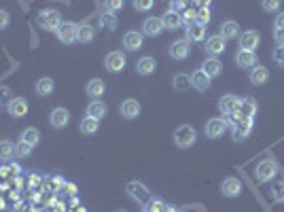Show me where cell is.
Wrapping results in <instances>:
<instances>
[{
	"label": "cell",
	"instance_id": "6da1fadb",
	"mask_svg": "<svg viewBox=\"0 0 284 212\" xmlns=\"http://www.w3.org/2000/svg\"><path fill=\"white\" fill-rule=\"evenodd\" d=\"M37 22H39V26H41L43 30H47V32H58V28L62 26V15H60L56 9H45V11L39 13Z\"/></svg>",
	"mask_w": 284,
	"mask_h": 212
},
{
	"label": "cell",
	"instance_id": "7a4b0ae2",
	"mask_svg": "<svg viewBox=\"0 0 284 212\" xmlns=\"http://www.w3.org/2000/svg\"><path fill=\"white\" fill-rule=\"evenodd\" d=\"M195 140H198V132H195V128L191 126H181L176 128L174 132V145L179 149H189L195 145Z\"/></svg>",
	"mask_w": 284,
	"mask_h": 212
},
{
	"label": "cell",
	"instance_id": "3957f363",
	"mask_svg": "<svg viewBox=\"0 0 284 212\" xmlns=\"http://www.w3.org/2000/svg\"><path fill=\"white\" fill-rule=\"evenodd\" d=\"M240 104H242V98H238L234 94H225L219 100V111L223 113V117H236L240 111Z\"/></svg>",
	"mask_w": 284,
	"mask_h": 212
},
{
	"label": "cell",
	"instance_id": "277c9868",
	"mask_svg": "<svg viewBox=\"0 0 284 212\" xmlns=\"http://www.w3.org/2000/svg\"><path fill=\"white\" fill-rule=\"evenodd\" d=\"M126 64H128V56L123 51H111L109 56H106V60H104L106 70H109V73H113V75L121 73V70L126 68Z\"/></svg>",
	"mask_w": 284,
	"mask_h": 212
},
{
	"label": "cell",
	"instance_id": "5b68a950",
	"mask_svg": "<svg viewBox=\"0 0 284 212\" xmlns=\"http://www.w3.org/2000/svg\"><path fill=\"white\" fill-rule=\"evenodd\" d=\"M276 174H278V166H276L274 159H265V162H261L255 170V176H257L259 183H270Z\"/></svg>",
	"mask_w": 284,
	"mask_h": 212
},
{
	"label": "cell",
	"instance_id": "8992f818",
	"mask_svg": "<svg viewBox=\"0 0 284 212\" xmlns=\"http://www.w3.org/2000/svg\"><path fill=\"white\" fill-rule=\"evenodd\" d=\"M225 130H227V119H223V117L208 119L206 121V128H204V132H206L208 138H221L225 134Z\"/></svg>",
	"mask_w": 284,
	"mask_h": 212
},
{
	"label": "cell",
	"instance_id": "52a82bcc",
	"mask_svg": "<svg viewBox=\"0 0 284 212\" xmlns=\"http://www.w3.org/2000/svg\"><path fill=\"white\" fill-rule=\"evenodd\" d=\"M240 49L244 51H255L259 45H261V34L257 30H246V32H240Z\"/></svg>",
	"mask_w": 284,
	"mask_h": 212
},
{
	"label": "cell",
	"instance_id": "ba28073f",
	"mask_svg": "<svg viewBox=\"0 0 284 212\" xmlns=\"http://www.w3.org/2000/svg\"><path fill=\"white\" fill-rule=\"evenodd\" d=\"M232 132H234V140H244V138H248V134L253 132V119H242V117H238V121L236 123H232Z\"/></svg>",
	"mask_w": 284,
	"mask_h": 212
},
{
	"label": "cell",
	"instance_id": "9c48e42d",
	"mask_svg": "<svg viewBox=\"0 0 284 212\" xmlns=\"http://www.w3.org/2000/svg\"><path fill=\"white\" fill-rule=\"evenodd\" d=\"M128 193H130V198L132 200H136L138 204H145V202H149V198H151V191L142 185V183H138V181H132L130 185H128Z\"/></svg>",
	"mask_w": 284,
	"mask_h": 212
},
{
	"label": "cell",
	"instance_id": "30bf717a",
	"mask_svg": "<svg viewBox=\"0 0 284 212\" xmlns=\"http://www.w3.org/2000/svg\"><path fill=\"white\" fill-rule=\"evenodd\" d=\"M7 111L11 117L20 119V117H26L28 115V100L26 98H11L7 102Z\"/></svg>",
	"mask_w": 284,
	"mask_h": 212
},
{
	"label": "cell",
	"instance_id": "8fae6325",
	"mask_svg": "<svg viewBox=\"0 0 284 212\" xmlns=\"http://www.w3.org/2000/svg\"><path fill=\"white\" fill-rule=\"evenodd\" d=\"M189 51H191V43L189 41H174L170 45V58L176 62H183L189 58Z\"/></svg>",
	"mask_w": 284,
	"mask_h": 212
},
{
	"label": "cell",
	"instance_id": "7c38bea8",
	"mask_svg": "<svg viewBox=\"0 0 284 212\" xmlns=\"http://www.w3.org/2000/svg\"><path fill=\"white\" fill-rule=\"evenodd\" d=\"M49 123L56 130H64L68 123H70V111H66V109H53L51 111V115H49Z\"/></svg>",
	"mask_w": 284,
	"mask_h": 212
},
{
	"label": "cell",
	"instance_id": "4fadbf2b",
	"mask_svg": "<svg viewBox=\"0 0 284 212\" xmlns=\"http://www.w3.org/2000/svg\"><path fill=\"white\" fill-rule=\"evenodd\" d=\"M77 28L79 26L70 24V22H62V26L58 28V39H60V43H64V45L75 43L77 41Z\"/></svg>",
	"mask_w": 284,
	"mask_h": 212
},
{
	"label": "cell",
	"instance_id": "5bb4252c",
	"mask_svg": "<svg viewBox=\"0 0 284 212\" xmlns=\"http://www.w3.org/2000/svg\"><path fill=\"white\" fill-rule=\"evenodd\" d=\"M221 191L225 198H238L242 193V183L240 179H236V176H229V179H225L221 183Z\"/></svg>",
	"mask_w": 284,
	"mask_h": 212
},
{
	"label": "cell",
	"instance_id": "9a60e30c",
	"mask_svg": "<svg viewBox=\"0 0 284 212\" xmlns=\"http://www.w3.org/2000/svg\"><path fill=\"white\" fill-rule=\"evenodd\" d=\"M121 41H123L126 51H138V49H142V43H145V39H142V32H136V30L126 32Z\"/></svg>",
	"mask_w": 284,
	"mask_h": 212
},
{
	"label": "cell",
	"instance_id": "2e32d148",
	"mask_svg": "<svg viewBox=\"0 0 284 212\" xmlns=\"http://www.w3.org/2000/svg\"><path fill=\"white\" fill-rule=\"evenodd\" d=\"M206 53H210V56H221V53L227 49V41L221 37V34H215V37L206 39Z\"/></svg>",
	"mask_w": 284,
	"mask_h": 212
},
{
	"label": "cell",
	"instance_id": "e0dca14e",
	"mask_svg": "<svg viewBox=\"0 0 284 212\" xmlns=\"http://www.w3.org/2000/svg\"><path fill=\"white\" fill-rule=\"evenodd\" d=\"M206 39H208V37H206V26H204V24L193 22V24L187 26V41H189V43H202V41H206Z\"/></svg>",
	"mask_w": 284,
	"mask_h": 212
},
{
	"label": "cell",
	"instance_id": "ac0fdd59",
	"mask_svg": "<svg viewBox=\"0 0 284 212\" xmlns=\"http://www.w3.org/2000/svg\"><path fill=\"white\" fill-rule=\"evenodd\" d=\"M210 83H212V79L204 73V70H195V73L191 75V87L193 90H198V92H208L210 90Z\"/></svg>",
	"mask_w": 284,
	"mask_h": 212
},
{
	"label": "cell",
	"instance_id": "d6986e66",
	"mask_svg": "<svg viewBox=\"0 0 284 212\" xmlns=\"http://www.w3.org/2000/svg\"><path fill=\"white\" fill-rule=\"evenodd\" d=\"M162 22H164V30H179L181 26H183V17H181V13L179 11H174V9H168L166 13H164V17H162Z\"/></svg>",
	"mask_w": 284,
	"mask_h": 212
},
{
	"label": "cell",
	"instance_id": "ffe728a7",
	"mask_svg": "<svg viewBox=\"0 0 284 212\" xmlns=\"http://www.w3.org/2000/svg\"><path fill=\"white\" fill-rule=\"evenodd\" d=\"M162 32H164L162 17H149L145 26H142V34H147V37H159Z\"/></svg>",
	"mask_w": 284,
	"mask_h": 212
},
{
	"label": "cell",
	"instance_id": "44dd1931",
	"mask_svg": "<svg viewBox=\"0 0 284 212\" xmlns=\"http://www.w3.org/2000/svg\"><path fill=\"white\" fill-rule=\"evenodd\" d=\"M236 64H238V68H253V66H257V56H255V51H244V49H240L238 53H236Z\"/></svg>",
	"mask_w": 284,
	"mask_h": 212
},
{
	"label": "cell",
	"instance_id": "7402d4cb",
	"mask_svg": "<svg viewBox=\"0 0 284 212\" xmlns=\"http://www.w3.org/2000/svg\"><path fill=\"white\" fill-rule=\"evenodd\" d=\"M119 113H121V117H126V119H136V117L140 115V102H138V100H134V98L126 100V102L121 104Z\"/></svg>",
	"mask_w": 284,
	"mask_h": 212
},
{
	"label": "cell",
	"instance_id": "603a6c76",
	"mask_svg": "<svg viewBox=\"0 0 284 212\" xmlns=\"http://www.w3.org/2000/svg\"><path fill=\"white\" fill-rule=\"evenodd\" d=\"M255 115H257V100L255 98H244L242 104H240L238 117H242V119H255Z\"/></svg>",
	"mask_w": 284,
	"mask_h": 212
},
{
	"label": "cell",
	"instance_id": "cb8c5ba5",
	"mask_svg": "<svg viewBox=\"0 0 284 212\" xmlns=\"http://www.w3.org/2000/svg\"><path fill=\"white\" fill-rule=\"evenodd\" d=\"M200 70H204V73H206L210 79H217V77L223 73V64H221V60H217V58H208V60L202 64Z\"/></svg>",
	"mask_w": 284,
	"mask_h": 212
},
{
	"label": "cell",
	"instance_id": "d4e9b609",
	"mask_svg": "<svg viewBox=\"0 0 284 212\" xmlns=\"http://www.w3.org/2000/svg\"><path fill=\"white\" fill-rule=\"evenodd\" d=\"M85 115L87 117H92V119H104L106 117V104L102 102V100H92L90 102V106L85 109Z\"/></svg>",
	"mask_w": 284,
	"mask_h": 212
},
{
	"label": "cell",
	"instance_id": "484cf974",
	"mask_svg": "<svg viewBox=\"0 0 284 212\" xmlns=\"http://www.w3.org/2000/svg\"><path fill=\"white\" fill-rule=\"evenodd\" d=\"M268 81H270V70L265 68V66H253V70H251V83L257 85V87H261Z\"/></svg>",
	"mask_w": 284,
	"mask_h": 212
},
{
	"label": "cell",
	"instance_id": "4316f807",
	"mask_svg": "<svg viewBox=\"0 0 284 212\" xmlns=\"http://www.w3.org/2000/svg\"><path fill=\"white\" fill-rule=\"evenodd\" d=\"M87 96H90L92 100H100L106 92V87H104V81L102 79H92L90 83H87Z\"/></svg>",
	"mask_w": 284,
	"mask_h": 212
},
{
	"label": "cell",
	"instance_id": "83f0119b",
	"mask_svg": "<svg viewBox=\"0 0 284 212\" xmlns=\"http://www.w3.org/2000/svg\"><path fill=\"white\" fill-rule=\"evenodd\" d=\"M155 68H157L155 58H140V60L136 62V70H138L142 77H151V75L155 73Z\"/></svg>",
	"mask_w": 284,
	"mask_h": 212
},
{
	"label": "cell",
	"instance_id": "f1b7e54d",
	"mask_svg": "<svg viewBox=\"0 0 284 212\" xmlns=\"http://www.w3.org/2000/svg\"><path fill=\"white\" fill-rule=\"evenodd\" d=\"M221 37H223L225 41H229V39H238V37H240V26H238V22L227 20V22L221 26Z\"/></svg>",
	"mask_w": 284,
	"mask_h": 212
},
{
	"label": "cell",
	"instance_id": "f546056e",
	"mask_svg": "<svg viewBox=\"0 0 284 212\" xmlns=\"http://www.w3.org/2000/svg\"><path fill=\"white\" fill-rule=\"evenodd\" d=\"M96 37V28L92 24H81L77 28V41L79 43H92Z\"/></svg>",
	"mask_w": 284,
	"mask_h": 212
},
{
	"label": "cell",
	"instance_id": "4dcf8cb0",
	"mask_svg": "<svg viewBox=\"0 0 284 212\" xmlns=\"http://www.w3.org/2000/svg\"><path fill=\"white\" fill-rule=\"evenodd\" d=\"M79 128H81V134H85V136H92V134H96L98 132V128H100V123H98V119H92V117H83L81 119V123H79Z\"/></svg>",
	"mask_w": 284,
	"mask_h": 212
},
{
	"label": "cell",
	"instance_id": "1f68e13d",
	"mask_svg": "<svg viewBox=\"0 0 284 212\" xmlns=\"http://www.w3.org/2000/svg\"><path fill=\"white\" fill-rule=\"evenodd\" d=\"M53 90H56V83H53V79L45 77V79H39V81H37V94H39V96L47 98V96L53 94Z\"/></svg>",
	"mask_w": 284,
	"mask_h": 212
},
{
	"label": "cell",
	"instance_id": "d6a6232c",
	"mask_svg": "<svg viewBox=\"0 0 284 212\" xmlns=\"http://www.w3.org/2000/svg\"><path fill=\"white\" fill-rule=\"evenodd\" d=\"M11 157H15V145L11 140H0V162H9Z\"/></svg>",
	"mask_w": 284,
	"mask_h": 212
},
{
	"label": "cell",
	"instance_id": "836d02e7",
	"mask_svg": "<svg viewBox=\"0 0 284 212\" xmlns=\"http://www.w3.org/2000/svg\"><path fill=\"white\" fill-rule=\"evenodd\" d=\"M172 85H174L176 92H187V90H191V75H176L174 81H172Z\"/></svg>",
	"mask_w": 284,
	"mask_h": 212
},
{
	"label": "cell",
	"instance_id": "e575fe53",
	"mask_svg": "<svg viewBox=\"0 0 284 212\" xmlns=\"http://www.w3.org/2000/svg\"><path fill=\"white\" fill-rule=\"evenodd\" d=\"M22 140H26V143L32 145V147H37L41 143V132L37 128H26L24 134H22Z\"/></svg>",
	"mask_w": 284,
	"mask_h": 212
},
{
	"label": "cell",
	"instance_id": "d590c367",
	"mask_svg": "<svg viewBox=\"0 0 284 212\" xmlns=\"http://www.w3.org/2000/svg\"><path fill=\"white\" fill-rule=\"evenodd\" d=\"M32 151H34V147H32V145H28L26 140H20V143L15 145V157H20V159L30 157V155H32Z\"/></svg>",
	"mask_w": 284,
	"mask_h": 212
},
{
	"label": "cell",
	"instance_id": "8d00e7d4",
	"mask_svg": "<svg viewBox=\"0 0 284 212\" xmlns=\"http://www.w3.org/2000/svg\"><path fill=\"white\" fill-rule=\"evenodd\" d=\"M100 26L104 28V30H117V17H115V13H109L106 11L102 17H100Z\"/></svg>",
	"mask_w": 284,
	"mask_h": 212
},
{
	"label": "cell",
	"instance_id": "74e56055",
	"mask_svg": "<svg viewBox=\"0 0 284 212\" xmlns=\"http://www.w3.org/2000/svg\"><path fill=\"white\" fill-rule=\"evenodd\" d=\"M261 7L265 13H278V9L282 7V0H261Z\"/></svg>",
	"mask_w": 284,
	"mask_h": 212
},
{
	"label": "cell",
	"instance_id": "f35d334b",
	"mask_svg": "<svg viewBox=\"0 0 284 212\" xmlns=\"http://www.w3.org/2000/svg\"><path fill=\"white\" fill-rule=\"evenodd\" d=\"M132 5H134V9H136V11H140V13H147V11H151V9H153L155 0H132Z\"/></svg>",
	"mask_w": 284,
	"mask_h": 212
},
{
	"label": "cell",
	"instance_id": "ab89813d",
	"mask_svg": "<svg viewBox=\"0 0 284 212\" xmlns=\"http://www.w3.org/2000/svg\"><path fill=\"white\" fill-rule=\"evenodd\" d=\"M272 198L276 202H284V183H276L272 187Z\"/></svg>",
	"mask_w": 284,
	"mask_h": 212
},
{
	"label": "cell",
	"instance_id": "60d3db41",
	"mask_svg": "<svg viewBox=\"0 0 284 212\" xmlns=\"http://www.w3.org/2000/svg\"><path fill=\"white\" fill-rule=\"evenodd\" d=\"M195 22H200V24H208L210 22V9L208 7H202L200 11H198V15H195Z\"/></svg>",
	"mask_w": 284,
	"mask_h": 212
},
{
	"label": "cell",
	"instance_id": "b9f144b4",
	"mask_svg": "<svg viewBox=\"0 0 284 212\" xmlns=\"http://www.w3.org/2000/svg\"><path fill=\"white\" fill-rule=\"evenodd\" d=\"M104 7H106V11H109V13H117V11L123 9V0H106Z\"/></svg>",
	"mask_w": 284,
	"mask_h": 212
},
{
	"label": "cell",
	"instance_id": "7bdbcfd3",
	"mask_svg": "<svg viewBox=\"0 0 284 212\" xmlns=\"http://www.w3.org/2000/svg\"><path fill=\"white\" fill-rule=\"evenodd\" d=\"M168 206L164 204V202H159V200H151L149 204H147V212H164Z\"/></svg>",
	"mask_w": 284,
	"mask_h": 212
},
{
	"label": "cell",
	"instance_id": "ee69618b",
	"mask_svg": "<svg viewBox=\"0 0 284 212\" xmlns=\"http://www.w3.org/2000/svg\"><path fill=\"white\" fill-rule=\"evenodd\" d=\"M62 185H64V181L60 179V176H51V179L47 181V187H49V191H58Z\"/></svg>",
	"mask_w": 284,
	"mask_h": 212
},
{
	"label": "cell",
	"instance_id": "f6af8a7d",
	"mask_svg": "<svg viewBox=\"0 0 284 212\" xmlns=\"http://www.w3.org/2000/svg\"><path fill=\"white\" fill-rule=\"evenodd\" d=\"M274 62L280 68H284V47H276V51H274Z\"/></svg>",
	"mask_w": 284,
	"mask_h": 212
},
{
	"label": "cell",
	"instance_id": "bcb514c9",
	"mask_svg": "<svg viewBox=\"0 0 284 212\" xmlns=\"http://www.w3.org/2000/svg\"><path fill=\"white\" fill-rule=\"evenodd\" d=\"M9 24H11V15H9L7 11H0V32L7 30Z\"/></svg>",
	"mask_w": 284,
	"mask_h": 212
},
{
	"label": "cell",
	"instance_id": "7dc6e473",
	"mask_svg": "<svg viewBox=\"0 0 284 212\" xmlns=\"http://www.w3.org/2000/svg\"><path fill=\"white\" fill-rule=\"evenodd\" d=\"M274 41L278 47H284V28H274Z\"/></svg>",
	"mask_w": 284,
	"mask_h": 212
},
{
	"label": "cell",
	"instance_id": "c3c4849f",
	"mask_svg": "<svg viewBox=\"0 0 284 212\" xmlns=\"http://www.w3.org/2000/svg\"><path fill=\"white\" fill-rule=\"evenodd\" d=\"M7 100H11V90L9 87H0V104L7 102Z\"/></svg>",
	"mask_w": 284,
	"mask_h": 212
},
{
	"label": "cell",
	"instance_id": "681fc988",
	"mask_svg": "<svg viewBox=\"0 0 284 212\" xmlns=\"http://www.w3.org/2000/svg\"><path fill=\"white\" fill-rule=\"evenodd\" d=\"M274 28H284V13H278L276 17V26Z\"/></svg>",
	"mask_w": 284,
	"mask_h": 212
},
{
	"label": "cell",
	"instance_id": "f907efd6",
	"mask_svg": "<svg viewBox=\"0 0 284 212\" xmlns=\"http://www.w3.org/2000/svg\"><path fill=\"white\" fill-rule=\"evenodd\" d=\"M117 212H128V210H117Z\"/></svg>",
	"mask_w": 284,
	"mask_h": 212
}]
</instances>
